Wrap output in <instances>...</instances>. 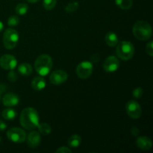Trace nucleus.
<instances>
[{
  "mask_svg": "<svg viewBox=\"0 0 153 153\" xmlns=\"http://www.w3.org/2000/svg\"><path fill=\"white\" fill-rule=\"evenodd\" d=\"M20 125L27 130L37 128L39 125L38 112L34 108H25L22 111L19 117Z\"/></svg>",
  "mask_w": 153,
  "mask_h": 153,
  "instance_id": "obj_1",
  "label": "nucleus"
},
{
  "mask_svg": "<svg viewBox=\"0 0 153 153\" xmlns=\"http://www.w3.org/2000/svg\"><path fill=\"white\" fill-rule=\"evenodd\" d=\"M132 32L134 37L140 40H147L152 36V29L150 24L146 21H137L134 25Z\"/></svg>",
  "mask_w": 153,
  "mask_h": 153,
  "instance_id": "obj_2",
  "label": "nucleus"
},
{
  "mask_svg": "<svg viewBox=\"0 0 153 153\" xmlns=\"http://www.w3.org/2000/svg\"><path fill=\"white\" fill-rule=\"evenodd\" d=\"M52 58L50 55L43 54L38 56L34 63L36 72L41 76H46L50 73L52 68Z\"/></svg>",
  "mask_w": 153,
  "mask_h": 153,
  "instance_id": "obj_3",
  "label": "nucleus"
},
{
  "mask_svg": "<svg viewBox=\"0 0 153 153\" xmlns=\"http://www.w3.org/2000/svg\"><path fill=\"white\" fill-rule=\"evenodd\" d=\"M116 53L120 59L128 61L131 59L134 54V47L129 41H122L117 43Z\"/></svg>",
  "mask_w": 153,
  "mask_h": 153,
  "instance_id": "obj_4",
  "label": "nucleus"
},
{
  "mask_svg": "<svg viewBox=\"0 0 153 153\" xmlns=\"http://www.w3.org/2000/svg\"><path fill=\"white\" fill-rule=\"evenodd\" d=\"M19 34L13 28H7L3 34V44L7 49H13L19 41Z\"/></svg>",
  "mask_w": 153,
  "mask_h": 153,
  "instance_id": "obj_5",
  "label": "nucleus"
},
{
  "mask_svg": "<svg viewBox=\"0 0 153 153\" xmlns=\"http://www.w3.org/2000/svg\"><path fill=\"white\" fill-rule=\"evenodd\" d=\"M7 137L8 140H10L13 143H22L26 140L27 134L22 128L13 127L7 130Z\"/></svg>",
  "mask_w": 153,
  "mask_h": 153,
  "instance_id": "obj_6",
  "label": "nucleus"
},
{
  "mask_svg": "<svg viewBox=\"0 0 153 153\" xmlns=\"http://www.w3.org/2000/svg\"><path fill=\"white\" fill-rule=\"evenodd\" d=\"M94 71V66L90 61H82L78 64L76 67V74L78 77L82 79H86L89 78Z\"/></svg>",
  "mask_w": 153,
  "mask_h": 153,
  "instance_id": "obj_7",
  "label": "nucleus"
},
{
  "mask_svg": "<svg viewBox=\"0 0 153 153\" xmlns=\"http://www.w3.org/2000/svg\"><path fill=\"white\" fill-rule=\"evenodd\" d=\"M126 113L131 119L137 120L141 117L142 108L140 104L134 100H130L126 105Z\"/></svg>",
  "mask_w": 153,
  "mask_h": 153,
  "instance_id": "obj_8",
  "label": "nucleus"
},
{
  "mask_svg": "<svg viewBox=\"0 0 153 153\" xmlns=\"http://www.w3.org/2000/svg\"><path fill=\"white\" fill-rule=\"evenodd\" d=\"M17 65V60L13 55L6 54L0 58V67L6 70H13Z\"/></svg>",
  "mask_w": 153,
  "mask_h": 153,
  "instance_id": "obj_9",
  "label": "nucleus"
},
{
  "mask_svg": "<svg viewBox=\"0 0 153 153\" xmlns=\"http://www.w3.org/2000/svg\"><path fill=\"white\" fill-rule=\"evenodd\" d=\"M68 79V75L65 71L61 70H55L49 76V81L52 85H59L64 84Z\"/></svg>",
  "mask_w": 153,
  "mask_h": 153,
  "instance_id": "obj_10",
  "label": "nucleus"
},
{
  "mask_svg": "<svg viewBox=\"0 0 153 153\" xmlns=\"http://www.w3.org/2000/svg\"><path fill=\"white\" fill-rule=\"evenodd\" d=\"M120 61L117 57L110 55L108 57L103 64V69L108 73H114L119 68Z\"/></svg>",
  "mask_w": 153,
  "mask_h": 153,
  "instance_id": "obj_11",
  "label": "nucleus"
},
{
  "mask_svg": "<svg viewBox=\"0 0 153 153\" xmlns=\"http://www.w3.org/2000/svg\"><path fill=\"white\" fill-rule=\"evenodd\" d=\"M27 138V144L30 148H37L40 144L41 137L38 131H33L29 133Z\"/></svg>",
  "mask_w": 153,
  "mask_h": 153,
  "instance_id": "obj_12",
  "label": "nucleus"
},
{
  "mask_svg": "<svg viewBox=\"0 0 153 153\" xmlns=\"http://www.w3.org/2000/svg\"><path fill=\"white\" fill-rule=\"evenodd\" d=\"M19 102V97L13 93H8V94H4L2 98V102L6 107H13V106L17 105Z\"/></svg>",
  "mask_w": 153,
  "mask_h": 153,
  "instance_id": "obj_13",
  "label": "nucleus"
},
{
  "mask_svg": "<svg viewBox=\"0 0 153 153\" xmlns=\"http://www.w3.org/2000/svg\"><path fill=\"white\" fill-rule=\"evenodd\" d=\"M137 147L142 150H149L152 147V142L149 137L146 136H140L136 141Z\"/></svg>",
  "mask_w": 153,
  "mask_h": 153,
  "instance_id": "obj_14",
  "label": "nucleus"
},
{
  "mask_svg": "<svg viewBox=\"0 0 153 153\" xmlns=\"http://www.w3.org/2000/svg\"><path fill=\"white\" fill-rule=\"evenodd\" d=\"M46 82L42 76H37L31 82V88L37 91H42L45 88Z\"/></svg>",
  "mask_w": 153,
  "mask_h": 153,
  "instance_id": "obj_15",
  "label": "nucleus"
},
{
  "mask_svg": "<svg viewBox=\"0 0 153 153\" xmlns=\"http://www.w3.org/2000/svg\"><path fill=\"white\" fill-rule=\"evenodd\" d=\"M105 41L108 46L114 47L117 45L118 42H119V38H118V36L117 35L116 33L109 31L106 34L105 37Z\"/></svg>",
  "mask_w": 153,
  "mask_h": 153,
  "instance_id": "obj_16",
  "label": "nucleus"
},
{
  "mask_svg": "<svg viewBox=\"0 0 153 153\" xmlns=\"http://www.w3.org/2000/svg\"><path fill=\"white\" fill-rule=\"evenodd\" d=\"M18 71L22 76H29L32 73L33 68L28 63H22L18 67Z\"/></svg>",
  "mask_w": 153,
  "mask_h": 153,
  "instance_id": "obj_17",
  "label": "nucleus"
},
{
  "mask_svg": "<svg viewBox=\"0 0 153 153\" xmlns=\"http://www.w3.org/2000/svg\"><path fill=\"white\" fill-rule=\"evenodd\" d=\"M82 143V137L79 134H73L68 140V146L71 148H77Z\"/></svg>",
  "mask_w": 153,
  "mask_h": 153,
  "instance_id": "obj_18",
  "label": "nucleus"
},
{
  "mask_svg": "<svg viewBox=\"0 0 153 153\" xmlns=\"http://www.w3.org/2000/svg\"><path fill=\"white\" fill-rule=\"evenodd\" d=\"M16 115H17V113L16 112V111L12 108L5 109L3 111L2 114H1L2 117L7 120H12L15 119Z\"/></svg>",
  "mask_w": 153,
  "mask_h": 153,
  "instance_id": "obj_19",
  "label": "nucleus"
},
{
  "mask_svg": "<svg viewBox=\"0 0 153 153\" xmlns=\"http://www.w3.org/2000/svg\"><path fill=\"white\" fill-rule=\"evenodd\" d=\"M115 3L120 8L123 10H128L133 4L132 0H115Z\"/></svg>",
  "mask_w": 153,
  "mask_h": 153,
  "instance_id": "obj_20",
  "label": "nucleus"
},
{
  "mask_svg": "<svg viewBox=\"0 0 153 153\" xmlns=\"http://www.w3.org/2000/svg\"><path fill=\"white\" fill-rule=\"evenodd\" d=\"M37 128H38L39 132L43 134V135H48L52 131V127L48 123H39V125L37 126Z\"/></svg>",
  "mask_w": 153,
  "mask_h": 153,
  "instance_id": "obj_21",
  "label": "nucleus"
},
{
  "mask_svg": "<svg viewBox=\"0 0 153 153\" xmlns=\"http://www.w3.org/2000/svg\"><path fill=\"white\" fill-rule=\"evenodd\" d=\"M15 10L18 15H21V16L25 15L26 14L28 10V5L25 3H19L16 6Z\"/></svg>",
  "mask_w": 153,
  "mask_h": 153,
  "instance_id": "obj_22",
  "label": "nucleus"
},
{
  "mask_svg": "<svg viewBox=\"0 0 153 153\" xmlns=\"http://www.w3.org/2000/svg\"><path fill=\"white\" fill-rule=\"evenodd\" d=\"M79 7V4L78 1H72L65 7V11L67 13H73V12L76 11Z\"/></svg>",
  "mask_w": 153,
  "mask_h": 153,
  "instance_id": "obj_23",
  "label": "nucleus"
},
{
  "mask_svg": "<svg viewBox=\"0 0 153 153\" xmlns=\"http://www.w3.org/2000/svg\"><path fill=\"white\" fill-rule=\"evenodd\" d=\"M57 3V0H43V4L46 10H51L55 7Z\"/></svg>",
  "mask_w": 153,
  "mask_h": 153,
  "instance_id": "obj_24",
  "label": "nucleus"
},
{
  "mask_svg": "<svg viewBox=\"0 0 153 153\" xmlns=\"http://www.w3.org/2000/svg\"><path fill=\"white\" fill-rule=\"evenodd\" d=\"M19 18L18 17V16H16V15H12L7 19V25L9 26L14 27L16 26V25L19 24Z\"/></svg>",
  "mask_w": 153,
  "mask_h": 153,
  "instance_id": "obj_25",
  "label": "nucleus"
},
{
  "mask_svg": "<svg viewBox=\"0 0 153 153\" xmlns=\"http://www.w3.org/2000/svg\"><path fill=\"white\" fill-rule=\"evenodd\" d=\"M143 90L141 88H140V87L135 88L132 92L133 97L136 99H139L140 98V97H143Z\"/></svg>",
  "mask_w": 153,
  "mask_h": 153,
  "instance_id": "obj_26",
  "label": "nucleus"
},
{
  "mask_svg": "<svg viewBox=\"0 0 153 153\" xmlns=\"http://www.w3.org/2000/svg\"><path fill=\"white\" fill-rule=\"evenodd\" d=\"M18 79V76L14 71L13 70H10V73H8V76H7V79H8L10 82H16V79Z\"/></svg>",
  "mask_w": 153,
  "mask_h": 153,
  "instance_id": "obj_27",
  "label": "nucleus"
},
{
  "mask_svg": "<svg viewBox=\"0 0 153 153\" xmlns=\"http://www.w3.org/2000/svg\"><path fill=\"white\" fill-rule=\"evenodd\" d=\"M146 52L149 56H153V42L151 40L147 43L146 46Z\"/></svg>",
  "mask_w": 153,
  "mask_h": 153,
  "instance_id": "obj_28",
  "label": "nucleus"
},
{
  "mask_svg": "<svg viewBox=\"0 0 153 153\" xmlns=\"http://www.w3.org/2000/svg\"><path fill=\"white\" fill-rule=\"evenodd\" d=\"M56 152L59 153H71L72 151L70 148L66 147V146H61L59 149H58L56 150Z\"/></svg>",
  "mask_w": 153,
  "mask_h": 153,
  "instance_id": "obj_29",
  "label": "nucleus"
},
{
  "mask_svg": "<svg viewBox=\"0 0 153 153\" xmlns=\"http://www.w3.org/2000/svg\"><path fill=\"white\" fill-rule=\"evenodd\" d=\"M130 131H131V134H132L133 136H138L139 134H140V130H139V128L136 126L132 127V128H131V130H130Z\"/></svg>",
  "mask_w": 153,
  "mask_h": 153,
  "instance_id": "obj_30",
  "label": "nucleus"
},
{
  "mask_svg": "<svg viewBox=\"0 0 153 153\" xmlns=\"http://www.w3.org/2000/svg\"><path fill=\"white\" fill-rule=\"evenodd\" d=\"M6 128H7V125L5 124V123L0 120V131H4Z\"/></svg>",
  "mask_w": 153,
  "mask_h": 153,
  "instance_id": "obj_31",
  "label": "nucleus"
},
{
  "mask_svg": "<svg viewBox=\"0 0 153 153\" xmlns=\"http://www.w3.org/2000/svg\"><path fill=\"white\" fill-rule=\"evenodd\" d=\"M3 29H4V24L2 23L1 21H0V32H1Z\"/></svg>",
  "mask_w": 153,
  "mask_h": 153,
  "instance_id": "obj_32",
  "label": "nucleus"
},
{
  "mask_svg": "<svg viewBox=\"0 0 153 153\" xmlns=\"http://www.w3.org/2000/svg\"><path fill=\"white\" fill-rule=\"evenodd\" d=\"M27 1L30 3H35V2H37L38 1H40V0H27Z\"/></svg>",
  "mask_w": 153,
  "mask_h": 153,
  "instance_id": "obj_33",
  "label": "nucleus"
},
{
  "mask_svg": "<svg viewBox=\"0 0 153 153\" xmlns=\"http://www.w3.org/2000/svg\"><path fill=\"white\" fill-rule=\"evenodd\" d=\"M3 91H4V90H1V89H0V97H1V92H2Z\"/></svg>",
  "mask_w": 153,
  "mask_h": 153,
  "instance_id": "obj_34",
  "label": "nucleus"
}]
</instances>
